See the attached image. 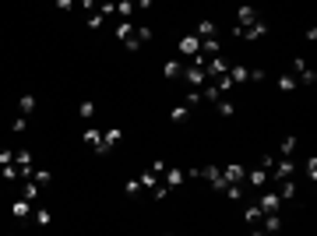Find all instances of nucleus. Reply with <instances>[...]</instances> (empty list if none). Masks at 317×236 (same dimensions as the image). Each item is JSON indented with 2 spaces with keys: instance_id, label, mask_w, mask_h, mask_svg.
<instances>
[{
  "instance_id": "5701e85b",
  "label": "nucleus",
  "mask_w": 317,
  "mask_h": 236,
  "mask_svg": "<svg viewBox=\"0 0 317 236\" xmlns=\"http://www.w3.org/2000/svg\"><path fill=\"white\" fill-rule=\"evenodd\" d=\"M275 85H279V92H296V89H300V85H296V78H292L289 71H285V74H279V78H275Z\"/></svg>"
},
{
  "instance_id": "4468645a",
  "label": "nucleus",
  "mask_w": 317,
  "mask_h": 236,
  "mask_svg": "<svg viewBox=\"0 0 317 236\" xmlns=\"http://www.w3.org/2000/svg\"><path fill=\"white\" fill-rule=\"evenodd\" d=\"M279 229H282V215H264V219H261V233L275 236Z\"/></svg>"
},
{
  "instance_id": "c03bdc74",
  "label": "nucleus",
  "mask_w": 317,
  "mask_h": 236,
  "mask_svg": "<svg viewBox=\"0 0 317 236\" xmlns=\"http://www.w3.org/2000/svg\"><path fill=\"white\" fill-rule=\"evenodd\" d=\"M166 169H169V166H166V162H162V159H155V162H152V169H148V173H155L158 180L166 177Z\"/></svg>"
},
{
  "instance_id": "4be33fe9",
  "label": "nucleus",
  "mask_w": 317,
  "mask_h": 236,
  "mask_svg": "<svg viewBox=\"0 0 317 236\" xmlns=\"http://www.w3.org/2000/svg\"><path fill=\"white\" fill-rule=\"evenodd\" d=\"M78 117H81V120H95V117H99V106H95L92 99H85V102L78 106Z\"/></svg>"
},
{
  "instance_id": "20e7f679",
  "label": "nucleus",
  "mask_w": 317,
  "mask_h": 236,
  "mask_svg": "<svg viewBox=\"0 0 317 236\" xmlns=\"http://www.w3.org/2000/svg\"><path fill=\"white\" fill-rule=\"evenodd\" d=\"M184 78H187V85L194 92H201L205 85H208V74H205V67H194V63H187L184 67Z\"/></svg>"
},
{
  "instance_id": "e433bc0d",
  "label": "nucleus",
  "mask_w": 317,
  "mask_h": 236,
  "mask_svg": "<svg viewBox=\"0 0 317 236\" xmlns=\"http://www.w3.org/2000/svg\"><path fill=\"white\" fill-rule=\"evenodd\" d=\"M219 166H201V180H208V183H212V180H219Z\"/></svg>"
},
{
  "instance_id": "aec40b11",
  "label": "nucleus",
  "mask_w": 317,
  "mask_h": 236,
  "mask_svg": "<svg viewBox=\"0 0 317 236\" xmlns=\"http://www.w3.org/2000/svg\"><path fill=\"white\" fill-rule=\"evenodd\" d=\"M35 106H39V99H35V95H21V99H18V113H21V117L35 113Z\"/></svg>"
},
{
  "instance_id": "2eb2a0df",
  "label": "nucleus",
  "mask_w": 317,
  "mask_h": 236,
  "mask_svg": "<svg viewBox=\"0 0 317 236\" xmlns=\"http://www.w3.org/2000/svg\"><path fill=\"white\" fill-rule=\"evenodd\" d=\"M300 148V138L296 134H289V138H282V145H279V159H292V152Z\"/></svg>"
},
{
  "instance_id": "7ed1b4c3",
  "label": "nucleus",
  "mask_w": 317,
  "mask_h": 236,
  "mask_svg": "<svg viewBox=\"0 0 317 236\" xmlns=\"http://www.w3.org/2000/svg\"><path fill=\"white\" fill-rule=\"evenodd\" d=\"M292 177H296V162H292V159H279V155H275V166H271L268 180H292Z\"/></svg>"
},
{
  "instance_id": "473e14b6",
  "label": "nucleus",
  "mask_w": 317,
  "mask_h": 236,
  "mask_svg": "<svg viewBox=\"0 0 317 236\" xmlns=\"http://www.w3.org/2000/svg\"><path fill=\"white\" fill-rule=\"evenodd\" d=\"M222 194H225L229 201H240V198H243V183H229V187H225Z\"/></svg>"
},
{
  "instance_id": "de8ad7c7",
  "label": "nucleus",
  "mask_w": 317,
  "mask_h": 236,
  "mask_svg": "<svg viewBox=\"0 0 317 236\" xmlns=\"http://www.w3.org/2000/svg\"><path fill=\"white\" fill-rule=\"evenodd\" d=\"M11 162H14V152H0V169L11 166Z\"/></svg>"
},
{
  "instance_id": "9d476101",
  "label": "nucleus",
  "mask_w": 317,
  "mask_h": 236,
  "mask_svg": "<svg viewBox=\"0 0 317 236\" xmlns=\"http://www.w3.org/2000/svg\"><path fill=\"white\" fill-rule=\"evenodd\" d=\"M243 177H247V166H240V162H233V166L222 169V180L225 183H243Z\"/></svg>"
},
{
  "instance_id": "f3484780",
  "label": "nucleus",
  "mask_w": 317,
  "mask_h": 236,
  "mask_svg": "<svg viewBox=\"0 0 317 236\" xmlns=\"http://www.w3.org/2000/svg\"><path fill=\"white\" fill-rule=\"evenodd\" d=\"M282 201H292L296 198V180H279V190H275Z\"/></svg>"
},
{
  "instance_id": "b1692460",
  "label": "nucleus",
  "mask_w": 317,
  "mask_h": 236,
  "mask_svg": "<svg viewBox=\"0 0 317 236\" xmlns=\"http://www.w3.org/2000/svg\"><path fill=\"white\" fill-rule=\"evenodd\" d=\"M215 110H219V117H236V102H233V99H219V102H215Z\"/></svg>"
},
{
  "instance_id": "79ce46f5",
  "label": "nucleus",
  "mask_w": 317,
  "mask_h": 236,
  "mask_svg": "<svg viewBox=\"0 0 317 236\" xmlns=\"http://www.w3.org/2000/svg\"><path fill=\"white\" fill-rule=\"evenodd\" d=\"M303 173H307L310 180H317V155H310V159H307V166H303Z\"/></svg>"
},
{
  "instance_id": "393cba45",
  "label": "nucleus",
  "mask_w": 317,
  "mask_h": 236,
  "mask_svg": "<svg viewBox=\"0 0 317 236\" xmlns=\"http://www.w3.org/2000/svg\"><path fill=\"white\" fill-rule=\"evenodd\" d=\"M261 219H264V211H261L257 205H251L247 211H243V222H247V226H261Z\"/></svg>"
},
{
  "instance_id": "2f4dec72",
  "label": "nucleus",
  "mask_w": 317,
  "mask_h": 236,
  "mask_svg": "<svg viewBox=\"0 0 317 236\" xmlns=\"http://www.w3.org/2000/svg\"><path fill=\"white\" fill-rule=\"evenodd\" d=\"M134 11H138V7H134V0H120V4H117V14H120V18H130V14H134Z\"/></svg>"
},
{
  "instance_id": "8fccbe9b",
  "label": "nucleus",
  "mask_w": 317,
  "mask_h": 236,
  "mask_svg": "<svg viewBox=\"0 0 317 236\" xmlns=\"http://www.w3.org/2000/svg\"><path fill=\"white\" fill-rule=\"evenodd\" d=\"M251 236H268V233H261V229H257V226H251Z\"/></svg>"
},
{
  "instance_id": "a18cd8bd",
  "label": "nucleus",
  "mask_w": 317,
  "mask_h": 236,
  "mask_svg": "<svg viewBox=\"0 0 317 236\" xmlns=\"http://www.w3.org/2000/svg\"><path fill=\"white\" fill-rule=\"evenodd\" d=\"M166 194H169V187H166V183H162V180H158V187H152V198H155V201H162V198H166Z\"/></svg>"
},
{
  "instance_id": "dca6fc26",
  "label": "nucleus",
  "mask_w": 317,
  "mask_h": 236,
  "mask_svg": "<svg viewBox=\"0 0 317 236\" xmlns=\"http://www.w3.org/2000/svg\"><path fill=\"white\" fill-rule=\"evenodd\" d=\"M39 194H42V187H35L32 180H21V201H39Z\"/></svg>"
},
{
  "instance_id": "c756f323",
  "label": "nucleus",
  "mask_w": 317,
  "mask_h": 236,
  "mask_svg": "<svg viewBox=\"0 0 317 236\" xmlns=\"http://www.w3.org/2000/svg\"><path fill=\"white\" fill-rule=\"evenodd\" d=\"M134 29H138V25H130V22H120V25H117V29H113V35H117V39H130V35H134Z\"/></svg>"
},
{
  "instance_id": "c9c22d12",
  "label": "nucleus",
  "mask_w": 317,
  "mask_h": 236,
  "mask_svg": "<svg viewBox=\"0 0 317 236\" xmlns=\"http://www.w3.org/2000/svg\"><path fill=\"white\" fill-rule=\"evenodd\" d=\"M25 127H29V117H21V113L11 120V131H14V134H25Z\"/></svg>"
},
{
  "instance_id": "423d86ee",
  "label": "nucleus",
  "mask_w": 317,
  "mask_h": 236,
  "mask_svg": "<svg viewBox=\"0 0 317 236\" xmlns=\"http://www.w3.org/2000/svg\"><path fill=\"white\" fill-rule=\"evenodd\" d=\"M229 71V60L225 57H212L208 63H205V74H208V81H215V78H222Z\"/></svg>"
},
{
  "instance_id": "72a5a7b5",
  "label": "nucleus",
  "mask_w": 317,
  "mask_h": 236,
  "mask_svg": "<svg viewBox=\"0 0 317 236\" xmlns=\"http://www.w3.org/2000/svg\"><path fill=\"white\" fill-rule=\"evenodd\" d=\"M212 85H215V89H219L222 95H225V92H233V89H236V85H233V81H229V71H225V74H222V78H215V81H212Z\"/></svg>"
},
{
  "instance_id": "3c124183",
  "label": "nucleus",
  "mask_w": 317,
  "mask_h": 236,
  "mask_svg": "<svg viewBox=\"0 0 317 236\" xmlns=\"http://www.w3.org/2000/svg\"><path fill=\"white\" fill-rule=\"evenodd\" d=\"M0 180H4V177H0Z\"/></svg>"
},
{
  "instance_id": "ddd939ff",
  "label": "nucleus",
  "mask_w": 317,
  "mask_h": 236,
  "mask_svg": "<svg viewBox=\"0 0 317 236\" xmlns=\"http://www.w3.org/2000/svg\"><path fill=\"white\" fill-rule=\"evenodd\" d=\"M201 57H205V60L222 57V42H219V39H201Z\"/></svg>"
},
{
  "instance_id": "9b49d317",
  "label": "nucleus",
  "mask_w": 317,
  "mask_h": 236,
  "mask_svg": "<svg viewBox=\"0 0 317 236\" xmlns=\"http://www.w3.org/2000/svg\"><path fill=\"white\" fill-rule=\"evenodd\" d=\"M243 183H251L254 190H264V187H268V173H264V169H247Z\"/></svg>"
},
{
  "instance_id": "f704fd0d",
  "label": "nucleus",
  "mask_w": 317,
  "mask_h": 236,
  "mask_svg": "<svg viewBox=\"0 0 317 236\" xmlns=\"http://www.w3.org/2000/svg\"><path fill=\"white\" fill-rule=\"evenodd\" d=\"M138 183H141L145 190H152V187H158V177H155V173H141V177H138Z\"/></svg>"
},
{
  "instance_id": "ea45409f",
  "label": "nucleus",
  "mask_w": 317,
  "mask_h": 236,
  "mask_svg": "<svg viewBox=\"0 0 317 236\" xmlns=\"http://www.w3.org/2000/svg\"><path fill=\"white\" fill-rule=\"evenodd\" d=\"M134 39H138V42H148V39H152V29H148V25H138V29H134Z\"/></svg>"
},
{
  "instance_id": "1a4fd4ad",
  "label": "nucleus",
  "mask_w": 317,
  "mask_h": 236,
  "mask_svg": "<svg viewBox=\"0 0 317 236\" xmlns=\"http://www.w3.org/2000/svg\"><path fill=\"white\" fill-rule=\"evenodd\" d=\"M197 39H219V25L212 22V18H201L197 22V32H194Z\"/></svg>"
},
{
  "instance_id": "f257e3e1",
  "label": "nucleus",
  "mask_w": 317,
  "mask_h": 236,
  "mask_svg": "<svg viewBox=\"0 0 317 236\" xmlns=\"http://www.w3.org/2000/svg\"><path fill=\"white\" fill-rule=\"evenodd\" d=\"M289 74L296 78V85H314V81H317V71H314V67H307V60H303V57H292Z\"/></svg>"
},
{
  "instance_id": "f03ea898",
  "label": "nucleus",
  "mask_w": 317,
  "mask_h": 236,
  "mask_svg": "<svg viewBox=\"0 0 317 236\" xmlns=\"http://www.w3.org/2000/svg\"><path fill=\"white\" fill-rule=\"evenodd\" d=\"M254 205L261 208L264 215H279V211H282V198H279L275 190H261V198H257Z\"/></svg>"
},
{
  "instance_id": "bb28decb",
  "label": "nucleus",
  "mask_w": 317,
  "mask_h": 236,
  "mask_svg": "<svg viewBox=\"0 0 317 236\" xmlns=\"http://www.w3.org/2000/svg\"><path fill=\"white\" fill-rule=\"evenodd\" d=\"M229 81H233V85H243V81H247V67H240V63L233 67V63H229Z\"/></svg>"
},
{
  "instance_id": "a211bd4d",
  "label": "nucleus",
  "mask_w": 317,
  "mask_h": 236,
  "mask_svg": "<svg viewBox=\"0 0 317 236\" xmlns=\"http://www.w3.org/2000/svg\"><path fill=\"white\" fill-rule=\"evenodd\" d=\"M184 180H187V173H184V169H166V177H162V183H166V187L173 190V187H180Z\"/></svg>"
},
{
  "instance_id": "a878e982",
  "label": "nucleus",
  "mask_w": 317,
  "mask_h": 236,
  "mask_svg": "<svg viewBox=\"0 0 317 236\" xmlns=\"http://www.w3.org/2000/svg\"><path fill=\"white\" fill-rule=\"evenodd\" d=\"M11 215H14V219H29V215H32V205H29V201H21V198H18V201L11 205Z\"/></svg>"
},
{
  "instance_id": "0eeeda50",
  "label": "nucleus",
  "mask_w": 317,
  "mask_h": 236,
  "mask_svg": "<svg viewBox=\"0 0 317 236\" xmlns=\"http://www.w3.org/2000/svg\"><path fill=\"white\" fill-rule=\"evenodd\" d=\"M176 50H180V53H184V57H197V53H201V39H197V35H184V39H180V42H176Z\"/></svg>"
},
{
  "instance_id": "39448f33",
  "label": "nucleus",
  "mask_w": 317,
  "mask_h": 236,
  "mask_svg": "<svg viewBox=\"0 0 317 236\" xmlns=\"http://www.w3.org/2000/svg\"><path fill=\"white\" fill-rule=\"evenodd\" d=\"M120 141H124V131H120V127H109V131L102 134V145L95 148V155H109V148H117Z\"/></svg>"
},
{
  "instance_id": "cd10ccee",
  "label": "nucleus",
  "mask_w": 317,
  "mask_h": 236,
  "mask_svg": "<svg viewBox=\"0 0 317 236\" xmlns=\"http://www.w3.org/2000/svg\"><path fill=\"white\" fill-rule=\"evenodd\" d=\"M222 99V92L215 89V85H212V81H208V85H205V89H201V102H219Z\"/></svg>"
},
{
  "instance_id": "7c9ffc66",
  "label": "nucleus",
  "mask_w": 317,
  "mask_h": 236,
  "mask_svg": "<svg viewBox=\"0 0 317 236\" xmlns=\"http://www.w3.org/2000/svg\"><path fill=\"white\" fill-rule=\"evenodd\" d=\"M50 180H53V173H50V169H32V183H35V187H46Z\"/></svg>"
},
{
  "instance_id": "58836bf2",
  "label": "nucleus",
  "mask_w": 317,
  "mask_h": 236,
  "mask_svg": "<svg viewBox=\"0 0 317 236\" xmlns=\"http://www.w3.org/2000/svg\"><path fill=\"white\" fill-rule=\"evenodd\" d=\"M268 78V71H261V67H247V81H264Z\"/></svg>"
},
{
  "instance_id": "c85d7f7f",
  "label": "nucleus",
  "mask_w": 317,
  "mask_h": 236,
  "mask_svg": "<svg viewBox=\"0 0 317 236\" xmlns=\"http://www.w3.org/2000/svg\"><path fill=\"white\" fill-rule=\"evenodd\" d=\"M85 145H92V148L102 145V131L99 127H85Z\"/></svg>"
},
{
  "instance_id": "6e6552de",
  "label": "nucleus",
  "mask_w": 317,
  "mask_h": 236,
  "mask_svg": "<svg viewBox=\"0 0 317 236\" xmlns=\"http://www.w3.org/2000/svg\"><path fill=\"white\" fill-rule=\"evenodd\" d=\"M257 18H261V14H257L254 7H247V4H243V7H236V25H240V29H251Z\"/></svg>"
},
{
  "instance_id": "a19ab883",
  "label": "nucleus",
  "mask_w": 317,
  "mask_h": 236,
  "mask_svg": "<svg viewBox=\"0 0 317 236\" xmlns=\"http://www.w3.org/2000/svg\"><path fill=\"white\" fill-rule=\"evenodd\" d=\"M197 102H201V92H194V89H190L187 95H184V106H187V110H194Z\"/></svg>"
},
{
  "instance_id": "4c0bfd02",
  "label": "nucleus",
  "mask_w": 317,
  "mask_h": 236,
  "mask_svg": "<svg viewBox=\"0 0 317 236\" xmlns=\"http://www.w3.org/2000/svg\"><path fill=\"white\" fill-rule=\"evenodd\" d=\"M124 194H127V198H138V194H141V183H138V180H127V183H124Z\"/></svg>"
},
{
  "instance_id": "09e8293b",
  "label": "nucleus",
  "mask_w": 317,
  "mask_h": 236,
  "mask_svg": "<svg viewBox=\"0 0 317 236\" xmlns=\"http://www.w3.org/2000/svg\"><path fill=\"white\" fill-rule=\"evenodd\" d=\"M102 22H106V18H102V14H99V11H95L92 18H88V29H99V25H102Z\"/></svg>"
},
{
  "instance_id": "f8f14e48",
  "label": "nucleus",
  "mask_w": 317,
  "mask_h": 236,
  "mask_svg": "<svg viewBox=\"0 0 317 236\" xmlns=\"http://www.w3.org/2000/svg\"><path fill=\"white\" fill-rule=\"evenodd\" d=\"M162 78H166V81L184 78V63H180V60H166V63H162Z\"/></svg>"
},
{
  "instance_id": "37998d69",
  "label": "nucleus",
  "mask_w": 317,
  "mask_h": 236,
  "mask_svg": "<svg viewBox=\"0 0 317 236\" xmlns=\"http://www.w3.org/2000/svg\"><path fill=\"white\" fill-rule=\"evenodd\" d=\"M169 117H173V120H187V117H190V110L184 106V102H180V106H173V113H169Z\"/></svg>"
},
{
  "instance_id": "49530a36",
  "label": "nucleus",
  "mask_w": 317,
  "mask_h": 236,
  "mask_svg": "<svg viewBox=\"0 0 317 236\" xmlns=\"http://www.w3.org/2000/svg\"><path fill=\"white\" fill-rule=\"evenodd\" d=\"M271 166H275V155H264V159H261V169L271 173Z\"/></svg>"
},
{
  "instance_id": "6ab92c4d",
  "label": "nucleus",
  "mask_w": 317,
  "mask_h": 236,
  "mask_svg": "<svg viewBox=\"0 0 317 236\" xmlns=\"http://www.w3.org/2000/svg\"><path fill=\"white\" fill-rule=\"evenodd\" d=\"M264 32H268V22H264V18H257L251 29H243V39H261Z\"/></svg>"
},
{
  "instance_id": "412c9836",
  "label": "nucleus",
  "mask_w": 317,
  "mask_h": 236,
  "mask_svg": "<svg viewBox=\"0 0 317 236\" xmlns=\"http://www.w3.org/2000/svg\"><path fill=\"white\" fill-rule=\"evenodd\" d=\"M32 219H35V226L46 229V226L53 222V211H50V208H32Z\"/></svg>"
}]
</instances>
